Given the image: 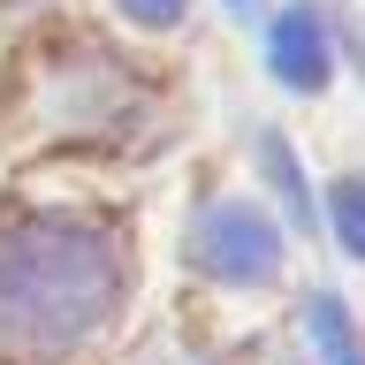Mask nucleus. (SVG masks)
I'll list each match as a JSON object with an SVG mask.
<instances>
[{"instance_id": "obj_1", "label": "nucleus", "mask_w": 365, "mask_h": 365, "mask_svg": "<svg viewBox=\"0 0 365 365\" xmlns=\"http://www.w3.org/2000/svg\"><path fill=\"white\" fill-rule=\"evenodd\" d=\"M122 251L84 213H23L0 228V365H53L107 327Z\"/></svg>"}, {"instance_id": "obj_2", "label": "nucleus", "mask_w": 365, "mask_h": 365, "mask_svg": "<svg viewBox=\"0 0 365 365\" xmlns=\"http://www.w3.org/2000/svg\"><path fill=\"white\" fill-rule=\"evenodd\" d=\"M198 267L221 282H274L282 274V228L251 205H213L198 221Z\"/></svg>"}, {"instance_id": "obj_3", "label": "nucleus", "mask_w": 365, "mask_h": 365, "mask_svg": "<svg viewBox=\"0 0 365 365\" xmlns=\"http://www.w3.org/2000/svg\"><path fill=\"white\" fill-rule=\"evenodd\" d=\"M267 61H274V76H282L289 91H319L327 84V31H319L312 8H289V16L274 23Z\"/></svg>"}, {"instance_id": "obj_4", "label": "nucleus", "mask_w": 365, "mask_h": 365, "mask_svg": "<svg viewBox=\"0 0 365 365\" xmlns=\"http://www.w3.org/2000/svg\"><path fill=\"white\" fill-rule=\"evenodd\" d=\"M312 335H319V358L327 365H365V342H358V327H350V312H342L335 297L312 304Z\"/></svg>"}, {"instance_id": "obj_5", "label": "nucleus", "mask_w": 365, "mask_h": 365, "mask_svg": "<svg viewBox=\"0 0 365 365\" xmlns=\"http://www.w3.org/2000/svg\"><path fill=\"white\" fill-rule=\"evenodd\" d=\"M327 213H335V236H342V251H350V259H365V175L335 182Z\"/></svg>"}, {"instance_id": "obj_6", "label": "nucleus", "mask_w": 365, "mask_h": 365, "mask_svg": "<svg viewBox=\"0 0 365 365\" xmlns=\"http://www.w3.org/2000/svg\"><path fill=\"white\" fill-rule=\"evenodd\" d=\"M259 153H267V168H274V190H282V198H289V213L304 221V213H312V198H304V182H297L289 145H282V137H259Z\"/></svg>"}, {"instance_id": "obj_7", "label": "nucleus", "mask_w": 365, "mask_h": 365, "mask_svg": "<svg viewBox=\"0 0 365 365\" xmlns=\"http://www.w3.org/2000/svg\"><path fill=\"white\" fill-rule=\"evenodd\" d=\"M122 8H130L137 23H175L182 16V0H122Z\"/></svg>"}, {"instance_id": "obj_8", "label": "nucleus", "mask_w": 365, "mask_h": 365, "mask_svg": "<svg viewBox=\"0 0 365 365\" xmlns=\"http://www.w3.org/2000/svg\"><path fill=\"white\" fill-rule=\"evenodd\" d=\"M236 8H244V0H236Z\"/></svg>"}]
</instances>
